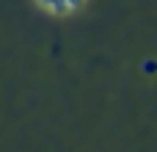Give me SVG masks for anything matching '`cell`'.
Returning a JSON list of instances; mask_svg holds the SVG:
<instances>
[{"mask_svg": "<svg viewBox=\"0 0 157 152\" xmlns=\"http://www.w3.org/2000/svg\"><path fill=\"white\" fill-rule=\"evenodd\" d=\"M47 11H52V14H63V11H72V8H77L83 0H39Z\"/></svg>", "mask_w": 157, "mask_h": 152, "instance_id": "obj_1", "label": "cell"}]
</instances>
